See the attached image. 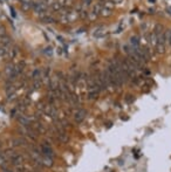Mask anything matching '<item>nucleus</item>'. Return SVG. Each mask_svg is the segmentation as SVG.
<instances>
[{"label": "nucleus", "instance_id": "7", "mask_svg": "<svg viewBox=\"0 0 171 172\" xmlns=\"http://www.w3.org/2000/svg\"><path fill=\"white\" fill-rule=\"evenodd\" d=\"M42 165L47 167H50L53 165V158L47 157V156H42Z\"/></svg>", "mask_w": 171, "mask_h": 172}, {"label": "nucleus", "instance_id": "13", "mask_svg": "<svg viewBox=\"0 0 171 172\" xmlns=\"http://www.w3.org/2000/svg\"><path fill=\"white\" fill-rule=\"evenodd\" d=\"M41 75H42V74H41V70L35 69L33 72V75H32V76H33V80L35 81V80H41Z\"/></svg>", "mask_w": 171, "mask_h": 172}, {"label": "nucleus", "instance_id": "16", "mask_svg": "<svg viewBox=\"0 0 171 172\" xmlns=\"http://www.w3.org/2000/svg\"><path fill=\"white\" fill-rule=\"evenodd\" d=\"M134 100H135L134 95H127V96H126V102H128V103H131V102H134Z\"/></svg>", "mask_w": 171, "mask_h": 172}, {"label": "nucleus", "instance_id": "8", "mask_svg": "<svg viewBox=\"0 0 171 172\" xmlns=\"http://www.w3.org/2000/svg\"><path fill=\"white\" fill-rule=\"evenodd\" d=\"M130 46L131 47H139V40L137 35H134L130 38Z\"/></svg>", "mask_w": 171, "mask_h": 172}, {"label": "nucleus", "instance_id": "17", "mask_svg": "<svg viewBox=\"0 0 171 172\" xmlns=\"http://www.w3.org/2000/svg\"><path fill=\"white\" fill-rule=\"evenodd\" d=\"M56 1L60 4L61 7H65V6H67V4H68L69 0H56Z\"/></svg>", "mask_w": 171, "mask_h": 172}, {"label": "nucleus", "instance_id": "10", "mask_svg": "<svg viewBox=\"0 0 171 172\" xmlns=\"http://www.w3.org/2000/svg\"><path fill=\"white\" fill-rule=\"evenodd\" d=\"M34 4V2H33ZM33 4H29V2H21V5H20V7H21V10L24 12H28L32 7H33Z\"/></svg>", "mask_w": 171, "mask_h": 172}, {"label": "nucleus", "instance_id": "14", "mask_svg": "<svg viewBox=\"0 0 171 172\" xmlns=\"http://www.w3.org/2000/svg\"><path fill=\"white\" fill-rule=\"evenodd\" d=\"M52 7H53V10H54V11H58V12L62 10V7H61L60 4H59L58 1H54V2L52 4Z\"/></svg>", "mask_w": 171, "mask_h": 172}, {"label": "nucleus", "instance_id": "1", "mask_svg": "<svg viewBox=\"0 0 171 172\" xmlns=\"http://www.w3.org/2000/svg\"><path fill=\"white\" fill-rule=\"evenodd\" d=\"M86 116H87V111L84 109H81V108L76 109L75 112H74V120H75L76 123H81L86 118Z\"/></svg>", "mask_w": 171, "mask_h": 172}, {"label": "nucleus", "instance_id": "15", "mask_svg": "<svg viewBox=\"0 0 171 172\" xmlns=\"http://www.w3.org/2000/svg\"><path fill=\"white\" fill-rule=\"evenodd\" d=\"M103 34V28L102 27H100V28H97L96 31L94 32V36H96V38H99V36H101Z\"/></svg>", "mask_w": 171, "mask_h": 172}, {"label": "nucleus", "instance_id": "22", "mask_svg": "<svg viewBox=\"0 0 171 172\" xmlns=\"http://www.w3.org/2000/svg\"><path fill=\"white\" fill-rule=\"evenodd\" d=\"M2 172H13V171H11V170H7V169H4V171Z\"/></svg>", "mask_w": 171, "mask_h": 172}, {"label": "nucleus", "instance_id": "19", "mask_svg": "<svg viewBox=\"0 0 171 172\" xmlns=\"http://www.w3.org/2000/svg\"><path fill=\"white\" fill-rule=\"evenodd\" d=\"M21 2H29V4H33V0H20Z\"/></svg>", "mask_w": 171, "mask_h": 172}, {"label": "nucleus", "instance_id": "20", "mask_svg": "<svg viewBox=\"0 0 171 172\" xmlns=\"http://www.w3.org/2000/svg\"><path fill=\"white\" fill-rule=\"evenodd\" d=\"M114 1V4H122L123 2V0H113Z\"/></svg>", "mask_w": 171, "mask_h": 172}, {"label": "nucleus", "instance_id": "23", "mask_svg": "<svg viewBox=\"0 0 171 172\" xmlns=\"http://www.w3.org/2000/svg\"><path fill=\"white\" fill-rule=\"evenodd\" d=\"M149 1H150V2H152V4L155 2V0H149Z\"/></svg>", "mask_w": 171, "mask_h": 172}, {"label": "nucleus", "instance_id": "6", "mask_svg": "<svg viewBox=\"0 0 171 172\" xmlns=\"http://www.w3.org/2000/svg\"><path fill=\"white\" fill-rule=\"evenodd\" d=\"M0 44L4 46V47H7V48H11V44H12V39L8 38V36H2L0 39Z\"/></svg>", "mask_w": 171, "mask_h": 172}, {"label": "nucleus", "instance_id": "18", "mask_svg": "<svg viewBox=\"0 0 171 172\" xmlns=\"http://www.w3.org/2000/svg\"><path fill=\"white\" fill-rule=\"evenodd\" d=\"M46 54H48V55H52V48H50V47L46 48Z\"/></svg>", "mask_w": 171, "mask_h": 172}, {"label": "nucleus", "instance_id": "9", "mask_svg": "<svg viewBox=\"0 0 171 172\" xmlns=\"http://www.w3.org/2000/svg\"><path fill=\"white\" fill-rule=\"evenodd\" d=\"M102 8H103V6H102V4H96V5L94 6V8H93V14H95L96 17H97V14H100L101 13V11H102Z\"/></svg>", "mask_w": 171, "mask_h": 172}, {"label": "nucleus", "instance_id": "12", "mask_svg": "<svg viewBox=\"0 0 171 172\" xmlns=\"http://www.w3.org/2000/svg\"><path fill=\"white\" fill-rule=\"evenodd\" d=\"M103 7H105V8H108V10H114L115 4H114L113 0H107L105 2V5H103Z\"/></svg>", "mask_w": 171, "mask_h": 172}, {"label": "nucleus", "instance_id": "4", "mask_svg": "<svg viewBox=\"0 0 171 172\" xmlns=\"http://www.w3.org/2000/svg\"><path fill=\"white\" fill-rule=\"evenodd\" d=\"M18 122L20 123L21 127H28V125H31V120H29L28 117L24 116V115H20V116H19Z\"/></svg>", "mask_w": 171, "mask_h": 172}, {"label": "nucleus", "instance_id": "2", "mask_svg": "<svg viewBox=\"0 0 171 172\" xmlns=\"http://www.w3.org/2000/svg\"><path fill=\"white\" fill-rule=\"evenodd\" d=\"M55 137H56V139H59V142H60V143H67V142L69 141V137H68V135H67L66 130L56 131Z\"/></svg>", "mask_w": 171, "mask_h": 172}, {"label": "nucleus", "instance_id": "5", "mask_svg": "<svg viewBox=\"0 0 171 172\" xmlns=\"http://www.w3.org/2000/svg\"><path fill=\"white\" fill-rule=\"evenodd\" d=\"M77 17H79V12H77V11H68V13H67L68 22H74V21H76Z\"/></svg>", "mask_w": 171, "mask_h": 172}, {"label": "nucleus", "instance_id": "11", "mask_svg": "<svg viewBox=\"0 0 171 172\" xmlns=\"http://www.w3.org/2000/svg\"><path fill=\"white\" fill-rule=\"evenodd\" d=\"M113 14V10H108V8H102V11L100 13V15H102V17H109Z\"/></svg>", "mask_w": 171, "mask_h": 172}, {"label": "nucleus", "instance_id": "21", "mask_svg": "<svg viewBox=\"0 0 171 172\" xmlns=\"http://www.w3.org/2000/svg\"><path fill=\"white\" fill-rule=\"evenodd\" d=\"M168 46H171V29H170V36H169V42H168Z\"/></svg>", "mask_w": 171, "mask_h": 172}, {"label": "nucleus", "instance_id": "3", "mask_svg": "<svg viewBox=\"0 0 171 172\" xmlns=\"http://www.w3.org/2000/svg\"><path fill=\"white\" fill-rule=\"evenodd\" d=\"M12 164L13 165H15V166H18V165H21L22 162H24V158H22V156H20L19 153H15V155L12 157Z\"/></svg>", "mask_w": 171, "mask_h": 172}]
</instances>
